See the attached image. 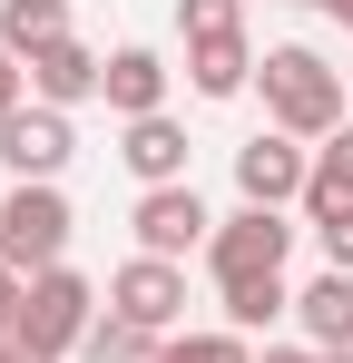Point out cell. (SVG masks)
Instances as JSON below:
<instances>
[{"label": "cell", "mask_w": 353, "mask_h": 363, "mask_svg": "<svg viewBox=\"0 0 353 363\" xmlns=\"http://www.w3.org/2000/svg\"><path fill=\"white\" fill-rule=\"evenodd\" d=\"M20 304H30V275L0 265V344H20Z\"/></svg>", "instance_id": "21"}, {"label": "cell", "mask_w": 353, "mask_h": 363, "mask_svg": "<svg viewBox=\"0 0 353 363\" xmlns=\"http://www.w3.org/2000/svg\"><path fill=\"white\" fill-rule=\"evenodd\" d=\"M324 206H353V118L314 147V186H304V216H324Z\"/></svg>", "instance_id": "16"}, {"label": "cell", "mask_w": 353, "mask_h": 363, "mask_svg": "<svg viewBox=\"0 0 353 363\" xmlns=\"http://www.w3.org/2000/svg\"><path fill=\"white\" fill-rule=\"evenodd\" d=\"M69 196L59 186H10L0 196V265H20V275H50V265H69Z\"/></svg>", "instance_id": "3"}, {"label": "cell", "mask_w": 353, "mask_h": 363, "mask_svg": "<svg viewBox=\"0 0 353 363\" xmlns=\"http://www.w3.org/2000/svg\"><path fill=\"white\" fill-rule=\"evenodd\" d=\"M0 363H40V354H30V344H0Z\"/></svg>", "instance_id": "24"}, {"label": "cell", "mask_w": 353, "mask_h": 363, "mask_svg": "<svg viewBox=\"0 0 353 363\" xmlns=\"http://www.w3.org/2000/svg\"><path fill=\"white\" fill-rule=\"evenodd\" d=\"M20 108H30V60H10V50H0V128L20 118Z\"/></svg>", "instance_id": "22"}, {"label": "cell", "mask_w": 353, "mask_h": 363, "mask_svg": "<svg viewBox=\"0 0 353 363\" xmlns=\"http://www.w3.org/2000/svg\"><path fill=\"white\" fill-rule=\"evenodd\" d=\"M79 354H89V363H167V334H138V324H118V314H99Z\"/></svg>", "instance_id": "17"}, {"label": "cell", "mask_w": 353, "mask_h": 363, "mask_svg": "<svg viewBox=\"0 0 353 363\" xmlns=\"http://www.w3.org/2000/svg\"><path fill=\"white\" fill-rule=\"evenodd\" d=\"M304 186H314V147H304V138L255 128V138L235 147V196H245V206H304Z\"/></svg>", "instance_id": "5"}, {"label": "cell", "mask_w": 353, "mask_h": 363, "mask_svg": "<svg viewBox=\"0 0 353 363\" xmlns=\"http://www.w3.org/2000/svg\"><path fill=\"white\" fill-rule=\"evenodd\" d=\"M69 40V0H0V50L10 60H40Z\"/></svg>", "instance_id": "15"}, {"label": "cell", "mask_w": 353, "mask_h": 363, "mask_svg": "<svg viewBox=\"0 0 353 363\" xmlns=\"http://www.w3.org/2000/svg\"><path fill=\"white\" fill-rule=\"evenodd\" d=\"M99 89H108V60H99L79 30H69L59 50H40V60H30V99H40V108H89Z\"/></svg>", "instance_id": "9"}, {"label": "cell", "mask_w": 353, "mask_h": 363, "mask_svg": "<svg viewBox=\"0 0 353 363\" xmlns=\"http://www.w3.org/2000/svg\"><path fill=\"white\" fill-rule=\"evenodd\" d=\"M216 314H226V334H265V324H285L294 314V285L285 275H235V285H216Z\"/></svg>", "instance_id": "14"}, {"label": "cell", "mask_w": 353, "mask_h": 363, "mask_svg": "<svg viewBox=\"0 0 353 363\" xmlns=\"http://www.w3.org/2000/svg\"><path fill=\"white\" fill-rule=\"evenodd\" d=\"M186 89H196V99H245V89H255L245 30H235V40H186Z\"/></svg>", "instance_id": "13"}, {"label": "cell", "mask_w": 353, "mask_h": 363, "mask_svg": "<svg viewBox=\"0 0 353 363\" xmlns=\"http://www.w3.org/2000/svg\"><path fill=\"white\" fill-rule=\"evenodd\" d=\"M108 314L138 324V334H176V324H186V265H167V255H128V265L108 275Z\"/></svg>", "instance_id": "7"}, {"label": "cell", "mask_w": 353, "mask_h": 363, "mask_svg": "<svg viewBox=\"0 0 353 363\" xmlns=\"http://www.w3.org/2000/svg\"><path fill=\"white\" fill-rule=\"evenodd\" d=\"M294 255V216L285 206H235V216H216V236H206V275L216 285H235V275H285Z\"/></svg>", "instance_id": "4"}, {"label": "cell", "mask_w": 353, "mask_h": 363, "mask_svg": "<svg viewBox=\"0 0 353 363\" xmlns=\"http://www.w3.org/2000/svg\"><path fill=\"white\" fill-rule=\"evenodd\" d=\"M255 89H265V128H285V138H304V147H324V138L344 128V89H353V79L324 60V50L285 40V50L255 60Z\"/></svg>", "instance_id": "1"}, {"label": "cell", "mask_w": 353, "mask_h": 363, "mask_svg": "<svg viewBox=\"0 0 353 363\" xmlns=\"http://www.w3.org/2000/svg\"><path fill=\"white\" fill-rule=\"evenodd\" d=\"M294 10H324V0H294Z\"/></svg>", "instance_id": "27"}, {"label": "cell", "mask_w": 353, "mask_h": 363, "mask_svg": "<svg viewBox=\"0 0 353 363\" xmlns=\"http://www.w3.org/2000/svg\"><path fill=\"white\" fill-rule=\"evenodd\" d=\"M118 167L138 186H186V128L157 108V118H128L118 128Z\"/></svg>", "instance_id": "11"}, {"label": "cell", "mask_w": 353, "mask_h": 363, "mask_svg": "<svg viewBox=\"0 0 353 363\" xmlns=\"http://www.w3.org/2000/svg\"><path fill=\"white\" fill-rule=\"evenodd\" d=\"M294 324H304V344H314V354L353 344V275H344V265H324L314 285H294Z\"/></svg>", "instance_id": "12"}, {"label": "cell", "mask_w": 353, "mask_h": 363, "mask_svg": "<svg viewBox=\"0 0 353 363\" xmlns=\"http://www.w3.org/2000/svg\"><path fill=\"white\" fill-rule=\"evenodd\" d=\"M89 324H99V285L79 275V265H50V275H30V304H20V344L40 363L79 354L89 344Z\"/></svg>", "instance_id": "2"}, {"label": "cell", "mask_w": 353, "mask_h": 363, "mask_svg": "<svg viewBox=\"0 0 353 363\" xmlns=\"http://www.w3.org/2000/svg\"><path fill=\"white\" fill-rule=\"evenodd\" d=\"M128 226H138V255H167V265L206 255V236H216V216H206V196H196V186H138Z\"/></svg>", "instance_id": "6"}, {"label": "cell", "mask_w": 353, "mask_h": 363, "mask_svg": "<svg viewBox=\"0 0 353 363\" xmlns=\"http://www.w3.org/2000/svg\"><path fill=\"white\" fill-rule=\"evenodd\" d=\"M176 30L186 40H235L245 30V0H176Z\"/></svg>", "instance_id": "19"}, {"label": "cell", "mask_w": 353, "mask_h": 363, "mask_svg": "<svg viewBox=\"0 0 353 363\" xmlns=\"http://www.w3.org/2000/svg\"><path fill=\"white\" fill-rule=\"evenodd\" d=\"M324 10H334V20H344V30H353V0H324Z\"/></svg>", "instance_id": "25"}, {"label": "cell", "mask_w": 353, "mask_h": 363, "mask_svg": "<svg viewBox=\"0 0 353 363\" xmlns=\"http://www.w3.org/2000/svg\"><path fill=\"white\" fill-rule=\"evenodd\" d=\"M344 79H353V69H344Z\"/></svg>", "instance_id": "28"}, {"label": "cell", "mask_w": 353, "mask_h": 363, "mask_svg": "<svg viewBox=\"0 0 353 363\" xmlns=\"http://www.w3.org/2000/svg\"><path fill=\"white\" fill-rule=\"evenodd\" d=\"M324 363H353V344H334V354H324Z\"/></svg>", "instance_id": "26"}, {"label": "cell", "mask_w": 353, "mask_h": 363, "mask_svg": "<svg viewBox=\"0 0 353 363\" xmlns=\"http://www.w3.org/2000/svg\"><path fill=\"white\" fill-rule=\"evenodd\" d=\"M255 363H324V354H314V344H265Z\"/></svg>", "instance_id": "23"}, {"label": "cell", "mask_w": 353, "mask_h": 363, "mask_svg": "<svg viewBox=\"0 0 353 363\" xmlns=\"http://www.w3.org/2000/svg\"><path fill=\"white\" fill-rule=\"evenodd\" d=\"M167 79L176 69L157 60L147 40H128V50H108V89H99V99H108V118L128 128V118H157V108H167Z\"/></svg>", "instance_id": "10"}, {"label": "cell", "mask_w": 353, "mask_h": 363, "mask_svg": "<svg viewBox=\"0 0 353 363\" xmlns=\"http://www.w3.org/2000/svg\"><path fill=\"white\" fill-rule=\"evenodd\" d=\"M167 363H255V344L226 334V324L216 334H167Z\"/></svg>", "instance_id": "18"}, {"label": "cell", "mask_w": 353, "mask_h": 363, "mask_svg": "<svg viewBox=\"0 0 353 363\" xmlns=\"http://www.w3.org/2000/svg\"><path fill=\"white\" fill-rule=\"evenodd\" d=\"M79 157V128H69V108H20V118L0 128V167H10V186H59V167Z\"/></svg>", "instance_id": "8"}, {"label": "cell", "mask_w": 353, "mask_h": 363, "mask_svg": "<svg viewBox=\"0 0 353 363\" xmlns=\"http://www.w3.org/2000/svg\"><path fill=\"white\" fill-rule=\"evenodd\" d=\"M314 245H324V265L353 275V206H324V216H314Z\"/></svg>", "instance_id": "20"}]
</instances>
